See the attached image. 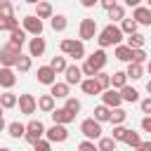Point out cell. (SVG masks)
Instances as JSON below:
<instances>
[{
	"label": "cell",
	"mask_w": 151,
	"mask_h": 151,
	"mask_svg": "<svg viewBox=\"0 0 151 151\" xmlns=\"http://www.w3.org/2000/svg\"><path fill=\"white\" fill-rule=\"evenodd\" d=\"M106 61H109L106 52H104V50H97V52H92L90 57H85V64L80 66V71H83V76H87V78H94L99 71H104Z\"/></svg>",
	"instance_id": "6da1fadb"
},
{
	"label": "cell",
	"mask_w": 151,
	"mask_h": 151,
	"mask_svg": "<svg viewBox=\"0 0 151 151\" xmlns=\"http://www.w3.org/2000/svg\"><path fill=\"white\" fill-rule=\"evenodd\" d=\"M120 40H123V31H120V26H116V24H109V26H104V28L97 33L99 50L111 47V45H120Z\"/></svg>",
	"instance_id": "7a4b0ae2"
},
{
	"label": "cell",
	"mask_w": 151,
	"mask_h": 151,
	"mask_svg": "<svg viewBox=\"0 0 151 151\" xmlns=\"http://www.w3.org/2000/svg\"><path fill=\"white\" fill-rule=\"evenodd\" d=\"M59 50L64 57H71V59H85V42L83 40H76V38H64L59 42Z\"/></svg>",
	"instance_id": "3957f363"
},
{
	"label": "cell",
	"mask_w": 151,
	"mask_h": 151,
	"mask_svg": "<svg viewBox=\"0 0 151 151\" xmlns=\"http://www.w3.org/2000/svg\"><path fill=\"white\" fill-rule=\"evenodd\" d=\"M80 132H83V137L90 139V142L104 137V134H101V123H97L94 118H85V120L80 123Z\"/></svg>",
	"instance_id": "277c9868"
},
{
	"label": "cell",
	"mask_w": 151,
	"mask_h": 151,
	"mask_svg": "<svg viewBox=\"0 0 151 151\" xmlns=\"http://www.w3.org/2000/svg\"><path fill=\"white\" fill-rule=\"evenodd\" d=\"M19 54H21V50H17L14 45H2L0 47V66H7V68H14V64H17V59H19Z\"/></svg>",
	"instance_id": "5b68a950"
},
{
	"label": "cell",
	"mask_w": 151,
	"mask_h": 151,
	"mask_svg": "<svg viewBox=\"0 0 151 151\" xmlns=\"http://www.w3.org/2000/svg\"><path fill=\"white\" fill-rule=\"evenodd\" d=\"M97 33H99V28H97V21L94 19H83L80 21V26H78V40H92V38H97Z\"/></svg>",
	"instance_id": "8992f818"
},
{
	"label": "cell",
	"mask_w": 151,
	"mask_h": 151,
	"mask_svg": "<svg viewBox=\"0 0 151 151\" xmlns=\"http://www.w3.org/2000/svg\"><path fill=\"white\" fill-rule=\"evenodd\" d=\"M45 137V125L40 123V120H31L28 125H26V134H24V139L28 142V144H35L38 139H42Z\"/></svg>",
	"instance_id": "52a82bcc"
},
{
	"label": "cell",
	"mask_w": 151,
	"mask_h": 151,
	"mask_svg": "<svg viewBox=\"0 0 151 151\" xmlns=\"http://www.w3.org/2000/svg\"><path fill=\"white\" fill-rule=\"evenodd\" d=\"M45 137H47L50 144H61V142L68 139V130H66V125H57V123H54L52 127L45 130Z\"/></svg>",
	"instance_id": "ba28073f"
},
{
	"label": "cell",
	"mask_w": 151,
	"mask_h": 151,
	"mask_svg": "<svg viewBox=\"0 0 151 151\" xmlns=\"http://www.w3.org/2000/svg\"><path fill=\"white\" fill-rule=\"evenodd\" d=\"M21 28L28 33V35H42V21L35 17V14H26L21 19Z\"/></svg>",
	"instance_id": "9c48e42d"
},
{
	"label": "cell",
	"mask_w": 151,
	"mask_h": 151,
	"mask_svg": "<svg viewBox=\"0 0 151 151\" xmlns=\"http://www.w3.org/2000/svg\"><path fill=\"white\" fill-rule=\"evenodd\" d=\"M17 104H19V111H21L24 116H33V113L38 111V99H35L33 94H19Z\"/></svg>",
	"instance_id": "30bf717a"
},
{
	"label": "cell",
	"mask_w": 151,
	"mask_h": 151,
	"mask_svg": "<svg viewBox=\"0 0 151 151\" xmlns=\"http://www.w3.org/2000/svg\"><path fill=\"white\" fill-rule=\"evenodd\" d=\"M45 50H47V42L42 35H33L28 40V57H42Z\"/></svg>",
	"instance_id": "8fae6325"
},
{
	"label": "cell",
	"mask_w": 151,
	"mask_h": 151,
	"mask_svg": "<svg viewBox=\"0 0 151 151\" xmlns=\"http://www.w3.org/2000/svg\"><path fill=\"white\" fill-rule=\"evenodd\" d=\"M101 104H104V106H109V109H118V106L123 104L120 92H118V90H113V87L104 90V92H101Z\"/></svg>",
	"instance_id": "7c38bea8"
},
{
	"label": "cell",
	"mask_w": 151,
	"mask_h": 151,
	"mask_svg": "<svg viewBox=\"0 0 151 151\" xmlns=\"http://www.w3.org/2000/svg\"><path fill=\"white\" fill-rule=\"evenodd\" d=\"M64 76H66V85L71 87V85H80L83 83V71H80V66H76V64H68L66 66V71H64Z\"/></svg>",
	"instance_id": "4fadbf2b"
},
{
	"label": "cell",
	"mask_w": 151,
	"mask_h": 151,
	"mask_svg": "<svg viewBox=\"0 0 151 151\" xmlns=\"http://www.w3.org/2000/svg\"><path fill=\"white\" fill-rule=\"evenodd\" d=\"M35 78H38L40 85H52V83H57V73L50 68V64H47V66H38Z\"/></svg>",
	"instance_id": "5bb4252c"
},
{
	"label": "cell",
	"mask_w": 151,
	"mask_h": 151,
	"mask_svg": "<svg viewBox=\"0 0 151 151\" xmlns=\"http://www.w3.org/2000/svg\"><path fill=\"white\" fill-rule=\"evenodd\" d=\"M14 83H17V71L14 68H7V66H0V87L12 90Z\"/></svg>",
	"instance_id": "9a60e30c"
},
{
	"label": "cell",
	"mask_w": 151,
	"mask_h": 151,
	"mask_svg": "<svg viewBox=\"0 0 151 151\" xmlns=\"http://www.w3.org/2000/svg\"><path fill=\"white\" fill-rule=\"evenodd\" d=\"M132 19L139 24V26H151V9L146 5H139L132 9Z\"/></svg>",
	"instance_id": "2e32d148"
},
{
	"label": "cell",
	"mask_w": 151,
	"mask_h": 151,
	"mask_svg": "<svg viewBox=\"0 0 151 151\" xmlns=\"http://www.w3.org/2000/svg\"><path fill=\"white\" fill-rule=\"evenodd\" d=\"M50 116H52V120H54L57 125H68V123H73V120H76V116H73V113H68L64 106H61V109H54Z\"/></svg>",
	"instance_id": "e0dca14e"
},
{
	"label": "cell",
	"mask_w": 151,
	"mask_h": 151,
	"mask_svg": "<svg viewBox=\"0 0 151 151\" xmlns=\"http://www.w3.org/2000/svg\"><path fill=\"white\" fill-rule=\"evenodd\" d=\"M33 14H35V17H38V19L42 21V19H52L54 9H52V5H50L47 0H40V2L35 5V12H33Z\"/></svg>",
	"instance_id": "ac0fdd59"
},
{
	"label": "cell",
	"mask_w": 151,
	"mask_h": 151,
	"mask_svg": "<svg viewBox=\"0 0 151 151\" xmlns=\"http://www.w3.org/2000/svg\"><path fill=\"white\" fill-rule=\"evenodd\" d=\"M26 31L24 28H14V31H9V45H14L17 50H21L24 47V42H26Z\"/></svg>",
	"instance_id": "d6986e66"
},
{
	"label": "cell",
	"mask_w": 151,
	"mask_h": 151,
	"mask_svg": "<svg viewBox=\"0 0 151 151\" xmlns=\"http://www.w3.org/2000/svg\"><path fill=\"white\" fill-rule=\"evenodd\" d=\"M80 90H83L85 94H90V97H94V94H101V87L97 85V80H94V78H83V83H80Z\"/></svg>",
	"instance_id": "ffe728a7"
},
{
	"label": "cell",
	"mask_w": 151,
	"mask_h": 151,
	"mask_svg": "<svg viewBox=\"0 0 151 151\" xmlns=\"http://www.w3.org/2000/svg\"><path fill=\"white\" fill-rule=\"evenodd\" d=\"M50 94H52L54 99H66V97H71L66 83H52V85H50Z\"/></svg>",
	"instance_id": "44dd1931"
},
{
	"label": "cell",
	"mask_w": 151,
	"mask_h": 151,
	"mask_svg": "<svg viewBox=\"0 0 151 151\" xmlns=\"http://www.w3.org/2000/svg\"><path fill=\"white\" fill-rule=\"evenodd\" d=\"M57 106H54V97L52 94H42V97H38V111H42V113H52Z\"/></svg>",
	"instance_id": "7402d4cb"
},
{
	"label": "cell",
	"mask_w": 151,
	"mask_h": 151,
	"mask_svg": "<svg viewBox=\"0 0 151 151\" xmlns=\"http://www.w3.org/2000/svg\"><path fill=\"white\" fill-rule=\"evenodd\" d=\"M50 26H52V31H54V33H61V31H66V26H68V19H66L64 14H52V19H50Z\"/></svg>",
	"instance_id": "603a6c76"
},
{
	"label": "cell",
	"mask_w": 151,
	"mask_h": 151,
	"mask_svg": "<svg viewBox=\"0 0 151 151\" xmlns=\"http://www.w3.org/2000/svg\"><path fill=\"white\" fill-rule=\"evenodd\" d=\"M118 92H120V99H123V101H127V104H134V101H139V92H137L134 87H130V85L120 87Z\"/></svg>",
	"instance_id": "cb8c5ba5"
},
{
	"label": "cell",
	"mask_w": 151,
	"mask_h": 151,
	"mask_svg": "<svg viewBox=\"0 0 151 151\" xmlns=\"http://www.w3.org/2000/svg\"><path fill=\"white\" fill-rule=\"evenodd\" d=\"M113 54H116V59H118V61H125V64H130V61H132V50H130L127 45H123V42H120V45H116V52H113Z\"/></svg>",
	"instance_id": "d4e9b609"
},
{
	"label": "cell",
	"mask_w": 151,
	"mask_h": 151,
	"mask_svg": "<svg viewBox=\"0 0 151 151\" xmlns=\"http://www.w3.org/2000/svg\"><path fill=\"white\" fill-rule=\"evenodd\" d=\"M31 66H33V57H28V54H19V59H17V64H14V71L26 73V71H31Z\"/></svg>",
	"instance_id": "484cf974"
},
{
	"label": "cell",
	"mask_w": 151,
	"mask_h": 151,
	"mask_svg": "<svg viewBox=\"0 0 151 151\" xmlns=\"http://www.w3.org/2000/svg\"><path fill=\"white\" fill-rule=\"evenodd\" d=\"M125 76H127V80L132 78V80H139V78H144V66L142 64H127V68H125Z\"/></svg>",
	"instance_id": "4316f807"
},
{
	"label": "cell",
	"mask_w": 151,
	"mask_h": 151,
	"mask_svg": "<svg viewBox=\"0 0 151 151\" xmlns=\"http://www.w3.org/2000/svg\"><path fill=\"white\" fill-rule=\"evenodd\" d=\"M137 28H139V24H137L132 17H125V19L120 21V31H123V35H132V33H137Z\"/></svg>",
	"instance_id": "83f0119b"
},
{
	"label": "cell",
	"mask_w": 151,
	"mask_h": 151,
	"mask_svg": "<svg viewBox=\"0 0 151 151\" xmlns=\"http://www.w3.org/2000/svg\"><path fill=\"white\" fill-rule=\"evenodd\" d=\"M17 99H19V97H17L14 92L5 90V92L0 94V106H2V109H14V106H17Z\"/></svg>",
	"instance_id": "f1b7e54d"
},
{
	"label": "cell",
	"mask_w": 151,
	"mask_h": 151,
	"mask_svg": "<svg viewBox=\"0 0 151 151\" xmlns=\"http://www.w3.org/2000/svg\"><path fill=\"white\" fill-rule=\"evenodd\" d=\"M144 42H146V40H144L142 33H132V35L125 38V45H127L130 50H139V47H144Z\"/></svg>",
	"instance_id": "f546056e"
},
{
	"label": "cell",
	"mask_w": 151,
	"mask_h": 151,
	"mask_svg": "<svg viewBox=\"0 0 151 151\" xmlns=\"http://www.w3.org/2000/svg\"><path fill=\"white\" fill-rule=\"evenodd\" d=\"M127 85V76H125V71H116V73H111V87L113 90H120V87H125Z\"/></svg>",
	"instance_id": "4dcf8cb0"
},
{
	"label": "cell",
	"mask_w": 151,
	"mask_h": 151,
	"mask_svg": "<svg viewBox=\"0 0 151 151\" xmlns=\"http://www.w3.org/2000/svg\"><path fill=\"white\" fill-rule=\"evenodd\" d=\"M109 120H111L113 125H123V123L127 120V111H125V109H120V106H118V109H111Z\"/></svg>",
	"instance_id": "1f68e13d"
},
{
	"label": "cell",
	"mask_w": 151,
	"mask_h": 151,
	"mask_svg": "<svg viewBox=\"0 0 151 151\" xmlns=\"http://www.w3.org/2000/svg\"><path fill=\"white\" fill-rule=\"evenodd\" d=\"M7 132H9V137L19 139V137H24V134H26V125H24V123H19V120H14V123H9V125H7Z\"/></svg>",
	"instance_id": "d6a6232c"
},
{
	"label": "cell",
	"mask_w": 151,
	"mask_h": 151,
	"mask_svg": "<svg viewBox=\"0 0 151 151\" xmlns=\"http://www.w3.org/2000/svg\"><path fill=\"white\" fill-rule=\"evenodd\" d=\"M66 66H68V64H66V57H64V54H61V57H52V61H50V68H52L57 76H59V73H64V71H66Z\"/></svg>",
	"instance_id": "836d02e7"
},
{
	"label": "cell",
	"mask_w": 151,
	"mask_h": 151,
	"mask_svg": "<svg viewBox=\"0 0 151 151\" xmlns=\"http://www.w3.org/2000/svg\"><path fill=\"white\" fill-rule=\"evenodd\" d=\"M109 116H111V109H109V106H104V104L94 106V116H92V118H94L97 123H106Z\"/></svg>",
	"instance_id": "e575fe53"
},
{
	"label": "cell",
	"mask_w": 151,
	"mask_h": 151,
	"mask_svg": "<svg viewBox=\"0 0 151 151\" xmlns=\"http://www.w3.org/2000/svg\"><path fill=\"white\" fill-rule=\"evenodd\" d=\"M116 144H118V142H116L113 137H99V139H97V149H99V151H116Z\"/></svg>",
	"instance_id": "d590c367"
},
{
	"label": "cell",
	"mask_w": 151,
	"mask_h": 151,
	"mask_svg": "<svg viewBox=\"0 0 151 151\" xmlns=\"http://www.w3.org/2000/svg\"><path fill=\"white\" fill-rule=\"evenodd\" d=\"M64 109H66L68 113L78 116V113H80V109H83V104H80V99H76V97H66V104H64Z\"/></svg>",
	"instance_id": "8d00e7d4"
},
{
	"label": "cell",
	"mask_w": 151,
	"mask_h": 151,
	"mask_svg": "<svg viewBox=\"0 0 151 151\" xmlns=\"http://www.w3.org/2000/svg\"><path fill=\"white\" fill-rule=\"evenodd\" d=\"M109 19H111V24H116V21H123V19H125V7H123V5H116V7H111V9H109Z\"/></svg>",
	"instance_id": "74e56055"
},
{
	"label": "cell",
	"mask_w": 151,
	"mask_h": 151,
	"mask_svg": "<svg viewBox=\"0 0 151 151\" xmlns=\"http://www.w3.org/2000/svg\"><path fill=\"white\" fill-rule=\"evenodd\" d=\"M94 80H97V85L101 87V92L111 87V73H104V71H99V73L94 76Z\"/></svg>",
	"instance_id": "f35d334b"
},
{
	"label": "cell",
	"mask_w": 151,
	"mask_h": 151,
	"mask_svg": "<svg viewBox=\"0 0 151 151\" xmlns=\"http://www.w3.org/2000/svg\"><path fill=\"white\" fill-rule=\"evenodd\" d=\"M14 17V7L9 0H0V19H9Z\"/></svg>",
	"instance_id": "ab89813d"
},
{
	"label": "cell",
	"mask_w": 151,
	"mask_h": 151,
	"mask_svg": "<svg viewBox=\"0 0 151 151\" xmlns=\"http://www.w3.org/2000/svg\"><path fill=\"white\" fill-rule=\"evenodd\" d=\"M125 144H127V146H132V149H137V146L142 144V137H139V132H134V130H127Z\"/></svg>",
	"instance_id": "60d3db41"
},
{
	"label": "cell",
	"mask_w": 151,
	"mask_h": 151,
	"mask_svg": "<svg viewBox=\"0 0 151 151\" xmlns=\"http://www.w3.org/2000/svg\"><path fill=\"white\" fill-rule=\"evenodd\" d=\"M111 137H113L116 142H125V137H127V127H125V125H113Z\"/></svg>",
	"instance_id": "b9f144b4"
},
{
	"label": "cell",
	"mask_w": 151,
	"mask_h": 151,
	"mask_svg": "<svg viewBox=\"0 0 151 151\" xmlns=\"http://www.w3.org/2000/svg\"><path fill=\"white\" fill-rule=\"evenodd\" d=\"M149 59H146V52H144V47H139V50H132V64H146Z\"/></svg>",
	"instance_id": "7bdbcfd3"
},
{
	"label": "cell",
	"mask_w": 151,
	"mask_h": 151,
	"mask_svg": "<svg viewBox=\"0 0 151 151\" xmlns=\"http://www.w3.org/2000/svg\"><path fill=\"white\" fill-rule=\"evenodd\" d=\"M33 151H52V144H50L47 139H38V142L33 144Z\"/></svg>",
	"instance_id": "ee69618b"
},
{
	"label": "cell",
	"mask_w": 151,
	"mask_h": 151,
	"mask_svg": "<svg viewBox=\"0 0 151 151\" xmlns=\"http://www.w3.org/2000/svg\"><path fill=\"white\" fill-rule=\"evenodd\" d=\"M78 151H99V149H97V144H94V142H90V139H83V142L78 144Z\"/></svg>",
	"instance_id": "f6af8a7d"
},
{
	"label": "cell",
	"mask_w": 151,
	"mask_h": 151,
	"mask_svg": "<svg viewBox=\"0 0 151 151\" xmlns=\"http://www.w3.org/2000/svg\"><path fill=\"white\" fill-rule=\"evenodd\" d=\"M139 109H142V113H144V116H151V97L142 99V101H139Z\"/></svg>",
	"instance_id": "bcb514c9"
},
{
	"label": "cell",
	"mask_w": 151,
	"mask_h": 151,
	"mask_svg": "<svg viewBox=\"0 0 151 151\" xmlns=\"http://www.w3.org/2000/svg\"><path fill=\"white\" fill-rule=\"evenodd\" d=\"M139 127H142L144 132H149V134H151V116H144V118H142V123H139Z\"/></svg>",
	"instance_id": "7dc6e473"
},
{
	"label": "cell",
	"mask_w": 151,
	"mask_h": 151,
	"mask_svg": "<svg viewBox=\"0 0 151 151\" xmlns=\"http://www.w3.org/2000/svg\"><path fill=\"white\" fill-rule=\"evenodd\" d=\"M99 5H101V7L106 9V12H109V9H111V7H116L118 2H116V0H99Z\"/></svg>",
	"instance_id": "c3c4849f"
},
{
	"label": "cell",
	"mask_w": 151,
	"mask_h": 151,
	"mask_svg": "<svg viewBox=\"0 0 151 151\" xmlns=\"http://www.w3.org/2000/svg\"><path fill=\"white\" fill-rule=\"evenodd\" d=\"M134 151H151V139H149V142H142V144H139Z\"/></svg>",
	"instance_id": "681fc988"
},
{
	"label": "cell",
	"mask_w": 151,
	"mask_h": 151,
	"mask_svg": "<svg viewBox=\"0 0 151 151\" xmlns=\"http://www.w3.org/2000/svg\"><path fill=\"white\" fill-rule=\"evenodd\" d=\"M80 5L83 7H94V5H99V0H80Z\"/></svg>",
	"instance_id": "f907efd6"
},
{
	"label": "cell",
	"mask_w": 151,
	"mask_h": 151,
	"mask_svg": "<svg viewBox=\"0 0 151 151\" xmlns=\"http://www.w3.org/2000/svg\"><path fill=\"white\" fill-rule=\"evenodd\" d=\"M125 5L134 9V7H139V5H142V0H125Z\"/></svg>",
	"instance_id": "816d5d0a"
},
{
	"label": "cell",
	"mask_w": 151,
	"mask_h": 151,
	"mask_svg": "<svg viewBox=\"0 0 151 151\" xmlns=\"http://www.w3.org/2000/svg\"><path fill=\"white\" fill-rule=\"evenodd\" d=\"M2 130H7V123H5V118L0 116V132H2Z\"/></svg>",
	"instance_id": "f5cc1de1"
},
{
	"label": "cell",
	"mask_w": 151,
	"mask_h": 151,
	"mask_svg": "<svg viewBox=\"0 0 151 151\" xmlns=\"http://www.w3.org/2000/svg\"><path fill=\"white\" fill-rule=\"evenodd\" d=\"M146 92H149V97H151V80H146Z\"/></svg>",
	"instance_id": "db71d44e"
},
{
	"label": "cell",
	"mask_w": 151,
	"mask_h": 151,
	"mask_svg": "<svg viewBox=\"0 0 151 151\" xmlns=\"http://www.w3.org/2000/svg\"><path fill=\"white\" fill-rule=\"evenodd\" d=\"M26 2H28V5H38L40 0H26Z\"/></svg>",
	"instance_id": "11a10c76"
},
{
	"label": "cell",
	"mask_w": 151,
	"mask_h": 151,
	"mask_svg": "<svg viewBox=\"0 0 151 151\" xmlns=\"http://www.w3.org/2000/svg\"><path fill=\"white\" fill-rule=\"evenodd\" d=\"M146 71H149V73H151V59H149V61H146Z\"/></svg>",
	"instance_id": "9f6ffc18"
},
{
	"label": "cell",
	"mask_w": 151,
	"mask_h": 151,
	"mask_svg": "<svg viewBox=\"0 0 151 151\" xmlns=\"http://www.w3.org/2000/svg\"><path fill=\"white\" fill-rule=\"evenodd\" d=\"M0 151H12V149H7V146H0Z\"/></svg>",
	"instance_id": "6f0895ef"
},
{
	"label": "cell",
	"mask_w": 151,
	"mask_h": 151,
	"mask_svg": "<svg viewBox=\"0 0 151 151\" xmlns=\"http://www.w3.org/2000/svg\"><path fill=\"white\" fill-rule=\"evenodd\" d=\"M146 7H149V9H151V0H146Z\"/></svg>",
	"instance_id": "680465c9"
},
{
	"label": "cell",
	"mask_w": 151,
	"mask_h": 151,
	"mask_svg": "<svg viewBox=\"0 0 151 151\" xmlns=\"http://www.w3.org/2000/svg\"><path fill=\"white\" fill-rule=\"evenodd\" d=\"M0 116H2V106H0Z\"/></svg>",
	"instance_id": "91938a15"
}]
</instances>
